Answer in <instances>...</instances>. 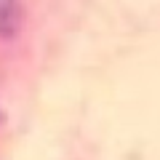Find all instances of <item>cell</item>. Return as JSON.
<instances>
[{
  "label": "cell",
  "mask_w": 160,
  "mask_h": 160,
  "mask_svg": "<svg viewBox=\"0 0 160 160\" xmlns=\"http://www.w3.org/2000/svg\"><path fill=\"white\" fill-rule=\"evenodd\" d=\"M22 22V3L19 0H0V38H11Z\"/></svg>",
  "instance_id": "1"
}]
</instances>
